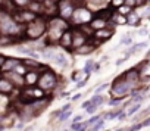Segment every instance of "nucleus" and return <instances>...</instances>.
<instances>
[{"label":"nucleus","instance_id":"nucleus-33","mask_svg":"<svg viewBox=\"0 0 150 131\" xmlns=\"http://www.w3.org/2000/svg\"><path fill=\"white\" fill-rule=\"evenodd\" d=\"M149 34V30L147 28H141V30H138V35H147Z\"/></svg>","mask_w":150,"mask_h":131},{"label":"nucleus","instance_id":"nucleus-5","mask_svg":"<svg viewBox=\"0 0 150 131\" xmlns=\"http://www.w3.org/2000/svg\"><path fill=\"white\" fill-rule=\"evenodd\" d=\"M75 8H77V5H75L72 0H60V2L57 3V11H56V16L65 19V21H69V18L72 16Z\"/></svg>","mask_w":150,"mask_h":131},{"label":"nucleus","instance_id":"nucleus-29","mask_svg":"<svg viewBox=\"0 0 150 131\" xmlns=\"http://www.w3.org/2000/svg\"><path fill=\"white\" fill-rule=\"evenodd\" d=\"M124 5L125 6H128L129 9H135V2H134V0H124Z\"/></svg>","mask_w":150,"mask_h":131},{"label":"nucleus","instance_id":"nucleus-44","mask_svg":"<svg viewBox=\"0 0 150 131\" xmlns=\"http://www.w3.org/2000/svg\"><path fill=\"white\" fill-rule=\"evenodd\" d=\"M0 77H2V74H0Z\"/></svg>","mask_w":150,"mask_h":131},{"label":"nucleus","instance_id":"nucleus-7","mask_svg":"<svg viewBox=\"0 0 150 131\" xmlns=\"http://www.w3.org/2000/svg\"><path fill=\"white\" fill-rule=\"evenodd\" d=\"M71 33H72V50H75V49H78L80 46H83V44H86L87 43V37L83 34V33H80V30L78 28H72L71 30ZM71 50V52H72Z\"/></svg>","mask_w":150,"mask_h":131},{"label":"nucleus","instance_id":"nucleus-15","mask_svg":"<svg viewBox=\"0 0 150 131\" xmlns=\"http://www.w3.org/2000/svg\"><path fill=\"white\" fill-rule=\"evenodd\" d=\"M94 50H96V47H94V46H91V44L87 41L86 44L80 46L78 49L72 50V53H75V55H90V53H93Z\"/></svg>","mask_w":150,"mask_h":131},{"label":"nucleus","instance_id":"nucleus-27","mask_svg":"<svg viewBox=\"0 0 150 131\" xmlns=\"http://www.w3.org/2000/svg\"><path fill=\"white\" fill-rule=\"evenodd\" d=\"M121 44L131 46V44H132V40H131V37H129V35H124V37H122V40H121Z\"/></svg>","mask_w":150,"mask_h":131},{"label":"nucleus","instance_id":"nucleus-1","mask_svg":"<svg viewBox=\"0 0 150 131\" xmlns=\"http://www.w3.org/2000/svg\"><path fill=\"white\" fill-rule=\"evenodd\" d=\"M46 31H47V19H44L43 16H37L33 22L25 25L24 38L27 41H35L43 38L46 35Z\"/></svg>","mask_w":150,"mask_h":131},{"label":"nucleus","instance_id":"nucleus-41","mask_svg":"<svg viewBox=\"0 0 150 131\" xmlns=\"http://www.w3.org/2000/svg\"><path fill=\"white\" fill-rule=\"evenodd\" d=\"M34 2H38V3H43V2H44V0H34Z\"/></svg>","mask_w":150,"mask_h":131},{"label":"nucleus","instance_id":"nucleus-25","mask_svg":"<svg viewBox=\"0 0 150 131\" xmlns=\"http://www.w3.org/2000/svg\"><path fill=\"white\" fill-rule=\"evenodd\" d=\"M134 2H135V8H146L149 0H134Z\"/></svg>","mask_w":150,"mask_h":131},{"label":"nucleus","instance_id":"nucleus-39","mask_svg":"<svg viewBox=\"0 0 150 131\" xmlns=\"http://www.w3.org/2000/svg\"><path fill=\"white\" fill-rule=\"evenodd\" d=\"M3 121H5V118H3V115H0V127L3 125Z\"/></svg>","mask_w":150,"mask_h":131},{"label":"nucleus","instance_id":"nucleus-42","mask_svg":"<svg viewBox=\"0 0 150 131\" xmlns=\"http://www.w3.org/2000/svg\"><path fill=\"white\" fill-rule=\"evenodd\" d=\"M116 131H124V128H118V130H116Z\"/></svg>","mask_w":150,"mask_h":131},{"label":"nucleus","instance_id":"nucleus-31","mask_svg":"<svg viewBox=\"0 0 150 131\" xmlns=\"http://www.w3.org/2000/svg\"><path fill=\"white\" fill-rule=\"evenodd\" d=\"M121 102H122V99H116V97H113V99H110V100H109L108 103H109L110 106H118V105H119Z\"/></svg>","mask_w":150,"mask_h":131},{"label":"nucleus","instance_id":"nucleus-16","mask_svg":"<svg viewBox=\"0 0 150 131\" xmlns=\"http://www.w3.org/2000/svg\"><path fill=\"white\" fill-rule=\"evenodd\" d=\"M30 12H33L35 16H41L43 15V3H38V2H34V0H31L28 8H27Z\"/></svg>","mask_w":150,"mask_h":131},{"label":"nucleus","instance_id":"nucleus-37","mask_svg":"<svg viewBox=\"0 0 150 131\" xmlns=\"http://www.w3.org/2000/svg\"><path fill=\"white\" fill-rule=\"evenodd\" d=\"M81 97H83V94H81V93H80V94H75V96L72 97V100H74V102H77V100H80Z\"/></svg>","mask_w":150,"mask_h":131},{"label":"nucleus","instance_id":"nucleus-14","mask_svg":"<svg viewBox=\"0 0 150 131\" xmlns=\"http://www.w3.org/2000/svg\"><path fill=\"white\" fill-rule=\"evenodd\" d=\"M16 89L3 77H0V94H12Z\"/></svg>","mask_w":150,"mask_h":131},{"label":"nucleus","instance_id":"nucleus-18","mask_svg":"<svg viewBox=\"0 0 150 131\" xmlns=\"http://www.w3.org/2000/svg\"><path fill=\"white\" fill-rule=\"evenodd\" d=\"M106 21H102V19H97V18H91V21L88 22L90 28L97 31V30H102V28H106Z\"/></svg>","mask_w":150,"mask_h":131},{"label":"nucleus","instance_id":"nucleus-17","mask_svg":"<svg viewBox=\"0 0 150 131\" xmlns=\"http://www.w3.org/2000/svg\"><path fill=\"white\" fill-rule=\"evenodd\" d=\"M53 60L59 65V67H62V68H66L68 65H69V60H68V57L65 56V53H56L54 57H53Z\"/></svg>","mask_w":150,"mask_h":131},{"label":"nucleus","instance_id":"nucleus-20","mask_svg":"<svg viewBox=\"0 0 150 131\" xmlns=\"http://www.w3.org/2000/svg\"><path fill=\"white\" fill-rule=\"evenodd\" d=\"M31 0H11V3L13 5L15 9H27Z\"/></svg>","mask_w":150,"mask_h":131},{"label":"nucleus","instance_id":"nucleus-2","mask_svg":"<svg viewBox=\"0 0 150 131\" xmlns=\"http://www.w3.org/2000/svg\"><path fill=\"white\" fill-rule=\"evenodd\" d=\"M35 87H38L44 93H50L56 87H59V75L54 71H52L49 67H44L43 71L38 72V80Z\"/></svg>","mask_w":150,"mask_h":131},{"label":"nucleus","instance_id":"nucleus-11","mask_svg":"<svg viewBox=\"0 0 150 131\" xmlns=\"http://www.w3.org/2000/svg\"><path fill=\"white\" fill-rule=\"evenodd\" d=\"M121 75H122L124 80H127L128 83H132V84H138V86H141V84H140V78H138V72H137L135 67L127 69V71H125L124 74H121Z\"/></svg>","mask_w":150,"mask_h":131},{"label":"nucleus","instance_id":"nucleus-10","mask_svg":"<svg viewBox=\"0 0 150 131\" xmlns=\"http://www.w3.org/2000/svg\"><path fill=\"white\" fill-rule=\"evenodd\" d=\"M113 12H115V9L109 5V6H105V8L96 11V12L93 13V18H97V19H102V21H106V22H108V21H110Z\"/></svg>","mask_w":150,"mask_h":131},{"label":"nucleus","instance_id":"nucleus-24","mask_svg":"<svg viewBox=\"0 0 150 131\" xmlns=\"http://www.w3.org/2000/svg\"><path fill=\"white\" fill-rule=\"evenodd\" d=\"M100 118H102V115H94V116H91V118H90L88 121H86V124H87L88 127H91V125H93V124H94L96 121H99Z\"/></svg>","mask_w":150,"mask_h":131},{"label":"nucleus","instance_id":"nucleus-13","mask_svg":"<svg viewBox=\"0 0 150 131\" xmlns=\"http://www.w3.org/2000/svg\"><path fill=\"white\" fill-rule=\"evenodd\" d=\"M141 22V18L137 12L131 11L127 16H125V25H129V27H138Z\"/></svg>","mask_w":150,"mask_h":131},{"label":"nucleus","instance_id":"nucleus-21","mask_svg":"<svg viewBox=\"0 0 150 131\" xmlns=\"http://www.w3.org/2000/svg\"><path fill=\"white\" fill-rule=\"evenodd\" d=\"M105 103V96L103 94H94L91 99H90V105H94L96 108H99L100 105Z\"/></svg>","mask_w":150,"mask_h":131},{"label":"nucleus","instance_id":"nucleus-3","mask_svg":"<svg viewBox=\"0 0 150 131\" xmlns=\"http://www.w3.org/2000/svg\"><path fill=\"white\" fill-rule=\"evenodd\" d=\"M140 87H144V86H138V84L128 83L127 80H124L122 75H119L118 78L113 80L112 87H110V93H112L113 97H116V99H122V97H125L127 94H131L135 89H140Z\"/></svg>","mask_w":150,"mask_h":131},{"label":"nucleus","instance_id":"nucleus-38","mask_svg":"<svg viewBox=\"0 0 150 131\" xmlns=\"http://www.w3.org/2000/svg\"><path fill=\"white\" fill-rule=\"evenodd\" d=\"M87 106H90V100H87V102H84V103H83V108H84V109H86Z\"/></svg>","mask_w":150,"mask_h":131},{"label":"nucleus","instance_id":"nucleus-9","mask_svg":"<svg viewBox=\"0 0 150 131\" xmlns=\"http://www.w3.org/2000/svg\"><path fill=\"white\" fill-rule=\"evenodd\" d=\"M72 30V28H71ZM71 30H66L62 35H60V38L57 40V46H60L62 49H65V50H72V33H71Z\"/></svg>","mask_w":150,"mask_h":131},{"label":"nucleus","instance_id":"nucleus-45","mask_svg":"<svg viewBox=\"0 0 150 131\" xmlns=\"http://www.w3.org/2000/svg\"><path fill=\"white\" fill-rule=\"evenodd\" d=\"M27 131H28V130H27Z\"/></svg>","mask_w":150,"mask_h":131},{"label":"nucleus","instance_id":"nucleus-30","mask_svg":"<svg viewBox=\"0 0 150 131\" xmlns=\"http://www.w3.org/2000/svg\"><path fill=\"white\" fill-rule=\"evenodd\" d=\"M108 87H109V84H108V83H105V84L99 86V87L96 89V94H100V93H102V91H105V90H106Z\"/></svg>","mask_w":150,"mask_h":131},{"label":"nucleus","instance_id":"nucleus-6","mask_svg":"<svg viewBox=\"0 0 150 131\" xmlns=\"http://www.w3.org/2000/svg\"><path fill=\"white\" fill-rule=\"evenodd\" d=\"M2 77L6 78L16 90H21V89L25 87V84H24V75H19L16 72H5V74H2Z\"/></svg>","mask_w":150,"mask_h":131},{"label":"nucleus","instance_id":"nucleus-26","mask_svg":"<svg viewBox=\"0 0 150 131\" xmlns=\"http://www.w3.org/2000/svg\"><path fill=\"white\" fill-rule=\"evenodd\" d=\"M122 5H124V0H112V3H110V6H112L115 11H116L119 6H122Z\"/></svg>","mask_w":150,"mask_h":131},{"label":"nucleus","instance_id":"nucleus-12","mask_svg":"<svg viewBox=\"0 0 150 131\" xmlns=\"http://www.w3.org/2000/svg\"><path fill=\"white\" fill-rule=\"evenodd\" d=\"M37 80H38V71H27L24 74V84H25V87L35 86Z\"/></svg>","mask_w":150,"mask_h":131},{"label":"nucleus","instance_id":"nucleus-19","mask_svg":"<svg viewBox=\"0 0 150 131\" xmlns=\"http://www.w3.org/2000/svg\"><path fill=\"white\" fill-rule=\"evenodd\" d=\"M110 22H113L115 27H116V25H125V16L119 15V13L115 11L113 15H112V18H110Z\"/></svg>","mask_w":150,"mask_h":131},{"label":"nucleus","instance_id":"nucleus-32","mask_svg":"<svg viewBox=\"0 0 150 131\" xmlns=\"http://www.w3.org/2000/svg\"><path fill=\"white\" fill-rule=\"evenodd\" d=\"M96 109H97V108H96L94 105H90V106H87V108H86V112H87L88 115H91V113H94V112H96Z\"/></svg>","mask_w":150,"mask_h":131},{"label":"nucleus","instance_id":"nucleus-43","mask_svg":"<svg viewBox=\"0 0 150 131\" xmlns=\"http://www.w3.org/2000/svg\"><path fill=\"white\" fill-rule=\"evenodd\" d=\"M63 131H69V130H63Z\"/></svg>","mask_w":150,"mask_h":131},{"label":"nucleus","instance_id":"nucleus-35","mask_svg":"<svg viewBox=\"0 0 150 131\" xmlns=\"http://www.w3.org/2000/svg\"><path fill=\"white\" fill-rule=\"evenodd\" d=\"M72 2L77 5V6H83L84 5V0H72Z\"/></svg>","mask_w":150,"mask_h":131},{"label":"nucleus","instance_id":"nucleus-8","mask_svg":"<svg viewBox=\"0 0 150 131\" xmlns=\"http://www.w3.org/2000/svg\"><path fill=\"white\" fill-rule=\"evenodd\" d=\"M21 63V59L19 57H13V56H6L5 59V63H3V67L2 69H0V74H5V72H13L15 68L18 67V65Z\"/></svg>","mask_w":150,"mask_h":131},{"label":"nucleus","instance_id":"nucleus-22","mask_svg":"<svg viewBox=\"0 0 150 131\" xmlns=\"http://www.w3.org/2000/svg\"><path fill=\"white\" fill-rule=\"evenodd\" d=\"M54 55H56V53H54L50 47H44V49L41 50V56H43L44 59H47V60H53Z\"/></svg>","mask_w":150,"mask_h":131},{"label":"nucleus","instance_id":"nucleus-34","mask_svg":"<svg viewBox=\"0 0 150 131\" xmlns=\"http://www.w3.org/2000/svg\"><path fill=\"white\" fill-rule=\"evenodd\" d=\"M5 59H6V56H5V55H0V69H2L3 63H5Z\"/></svg>","mask_w":150,"mask_h":131},{"label":"nucleus","instance_id":"nucleus-40","mask_svg":"<svg viewBox=\"0 0 150 131\" xmlns=\"http://www.w3.org/2000/svg\"><path fill=\"white\" fill-rule=\"evenodd\" d=\"M6 2V0H0V9H2V6H3V3Z\"/></svg>","mask_w":150,"mask_h":131},{"label":"nucleus","instance_id":"nucleus-28","mask_svg":"<svg viewBox=\"0 0 150 131\" xmlns=\"http://www.w3.org/2000/svg\"><path fill=\"white\" fill-rule=\"evenodd\" d=\"M143 128V122L141 124H134L132 127H129L128 130H124V131H138V130H141Z\"/></svg>","mask_w":150,"mask_h":131},{"label":"nucleus","instance_id":"nucleus-36","mask_svg":"<svg viewBox=\"0 0 150 131\" xmlns=\"http://www.w3.org/2000/svg\"><path fill=\"white\" fill-rule=\"evenodd\" d=\"M81 119H83V115H78V116H75V118L72 119V124H74V122H80Z\"/></svg>","mask_w":150,"mask_h":131},{"label":"nucleus","instance_id":"nucleus-4","mask_svg":"<svg viewBox=\"0 0 150 131\" xmlns=\"http://www.w3.org/2000/svg\"><path fill=\"white\" fill-rule=\"evenodd\" d=\"M93 18V12L90 9H87L84 5L83 6H77L72 13V16L69 18V25L72 28H77L80 25H84V24H88Z\"/></svg>","mask_w":150,"mask_h":131},{"label":"nucleus","instance_id":"nucleus-23","mask_svg":"<svg viewBox=\"0 0 150 131\" xmlns=\"http://www.w3.org/2000/svg\"><path fill=\"white\" fill-rule=\"evenodd\" d=\"M140 108H141V103H132V106L127 110L125 116H131V115H134L135 112H138V110H140Z\"/></svg>","mask_w":150,"mask_h":131}]
</instances>
